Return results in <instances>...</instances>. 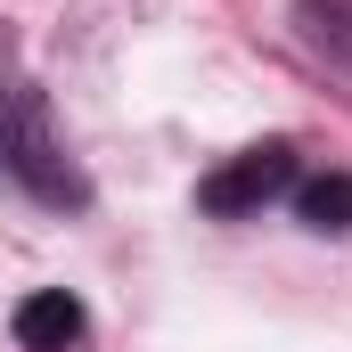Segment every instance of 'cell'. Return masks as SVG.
I'll return each instance as SVG.
<instances>
[{
  "label": "cell",
  "instance_id": "1",
  "mask_svg": "<svg viewBox=\"0 0 352 352\" xmlns=\"http://www.w3.org/2000/svg\"><path fill=\"white\" fill-rule=\"evenodd\" d=\"M278 188H295V148H287V140H263V148L230 156L221 173H205L197 205H205V213H221V221H238V213H263Z\"/></svg>",
  "mask_w": 352,
  "mask_h": 352
},
{
  "label": "cell",
  "instance_id": "2",
  "mask_svg": "<svg viewBox=\"0 0 352 352\" xmlns=\"http://www.w3.org/2000/svg\"><path fill=\"white\" fill-rule=\"evenodd\" d=\"M74 336H82V303L66 287H41V295L16 303V344L25 352H66Z\"/></svg>",
  "mask_w": 352,
  "mask_h": 352
},
{
  "label": "cell",
  "instance_id": "3",
  "mask_svg": "<svg viewBox=\"0 0 352 352\" xmlns=\"http://www.w3.org/2000/svg\"><path fill=\"white\" fill-rule=\"evenodd\" d=\"M16 164H25V180L41 188V197H74V173H58V148H50V123H41V98L25 90L16 98Z\"/></svg>",
  "mask_w": 352,
  "mask_h": 352
},
{
  "label": "cell",
  "instance_id": "4",
  "mask_svg": "<svg viewBox=\"0 0 352 352\" xmlns=\"http://www.w3.org/2000/svg\"><path fill=\"white\" fill-rule=\"evenodd\" d=\"M295 33L352 82V0H295Z\"/></svg>",
  "mask_w": 352,
  "mask_h": 352
},
{
  "label": "cell",
  "instance_id": "5",
  "mask_svg": "<svg viewBox=\"0 0 352 352\" xmlns=\"http://www.w3.org/2000/svg\"><path fill=\"white\" fill-rule=\"evenodd\" d=\"M295 213H303V230H352V180L344 173H320L295 188Z\"/></svg>",
  "mask_w": 352,
  "mask_h": 352
}]
</instances>
